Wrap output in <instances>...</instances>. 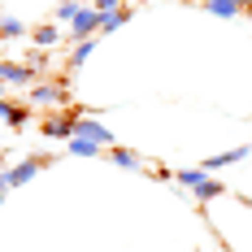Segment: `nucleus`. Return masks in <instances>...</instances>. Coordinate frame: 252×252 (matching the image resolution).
I'll use <instances>...</instances> for the list:
<instances>
[{"label": "nucleus", "instance_id": "nucleus-19", "mask_svg": "<svg viewBox=\"0 0 252 252\" xmlns=\"http://www.w3.org/2000/svg\"><path fill=\"white\" fill-rule=\"evenodd\" d=\"M113 4H118V0H96V9H100V13H113Z\"/></svg>", "mask_w": 252, "mask_h": 252}, {"label": "nucleus", "instance_id": "nucleus-14", "mask_svg": "<svg viewBox=\"0 0 252 252\" xmlns=\"http://www.w3.org/2000/svg\"><path fill=\"white\" fill-rule=\"evenodd\" d=\"M70 152H74V157H104V148L92 144V139H70Z\"/></svg>", "mask_w": 252, "mask_h": 252}, {"label": "nucleus", "instance_id": "nucleus-3", "mask_svg": "<svg viewBox=\"0 0 252 252\" xmlns=\"http://www.w3.org/2000/svg\"><path fill=\"white\" fill-rule=\"evenodd\" d=\"M0 78L9 87H35V70L26 61H0Z\"/></svg>", "mask_w": 252, "mask_h": 252}, {"label": "nucleus", "instance_id": "nucleus-16", "mask_svg": "<svg viewBox=\"0 0 252 252\" xmlns=\"http://www.w3.org/2000/svg\"><path fill=\"white\" fill-rule=\"evenodd\" d=\"M22 35V22L18 18H0V39H18Z\"/></svg>", "mask_w": 252, "mask_h": 252}, {"label": "nucleus", "instance_id": "nucleus-7", "mask_svg": "<svg viewBox=\"0 0 252 252\" xmlns=\"http://www.w3.org/2000/svg\"><path fill=\"white\" fill-rule=\"evenodd\" d=\"M74 118H78V113H65V118H44V135H48V139H74Z\"/></svg>", "mask_w": 252, "mask_h": 252}, {"label": "nucleus", "instance_id": "nucleus-12", "mask_svg": "<svg viewBox=\"0 0 252 252\" xmlns=\"http://www.w3.org/2000/svg\"><path fill=\"white\" fill-rule=\"evenodd\" d=\"M204 9H209V13H218V18H235V13H244L235 0H204Z\"/></svg>", "mask_w": 252, "mask_h": 252}, {"label": "nucleus", "instance_id": "nucleus-17", "mask_svg": "<svg viewBox=\"0 0 252 252\" xmlns=\"http://www.w3.org/2000/svg\"><path fill=\"white\" fill-rule=\"evenodd\" d=\"M4 118H9V126L18 130V126H26V118H31V113H26L22 104H13V109H4Z\"/></svg>", "mask_w": 252, "mask_h": 252}, {"label": "nucleus", "instance_id": "nucleus-15", "mask_svg": "<svg viewBox=\"0 0 252 252\" xmlns=\"http://www.w3.org/2000/svg\"><path fill=\"white\" fill-rule=\"evenodd\" d=\"M92 48H96V39H83V44H74V52H70V70H78V65L92 57Z\"/></svg>", "mask_w": 252, "mask_h": 252}, {"label": "nucleus", "instance_id": "nucleus-21", "mask_svg": "<svg viewBox=\"0 0 252 252\" xmlns=\"http://www.w3.org/2000/svg\"><path fill=\"white\" fill-rule=\"evenodd\" d=\"M235 4H239V9H248V4H252V0H235Z\"/></svg>", "mask_w": 252, "mask_h": 252}, {"label": "nucleus", "instance_id": "nucleus-10", "mask_svg": "<svg viewBox=\"0 0 252 252\" xmlns=\"http://www.w3.org/2000/svg\"><path fill=\"white\" fill-rule=\"evenodd\" d=\"M126 18H130V9H113V13H100V31H104V35H113L118 26H126Z\"/></svg>", "mask_w": 252, "mask_h": 252}, {"label": "nucleus", "instance_id": "nucleus-2", "mask_svg": "<svg viewBox=\"0 0 252 252\" xmlns=\"http://www.w3.org/2000/svg\"><path fill=\"white\" fill-rule=\"evenodd\" d=\"M74 139H92L100 148H113V130L100 126V122H92V118H74Z\"/></svg>", "mask_w": 252, "mask_h": 252}, {"label": "nucleus", "instance_id": "nucleus-11", "mask_svg": "<svg viewBox=\"0 0 252 252\" xmlns=\"http://www.w3.org/2000/svg\"><path fill=\"white\" fill-rule=\"evenodd\" d=\"M248 148H235V152H222V157H209L204 161V170H222V165H235V161H244Z\"/></svg>", "mask_w": 252, "mask_h": 252}, {"label": "nucleus", "instance_id": "nucleus-20", "mask_svg": "<svg viewBox=\"0 0 252 252\" xmlns=\"http://www.w3.org/2000/svg\"><path fill=\"white\" fill-rule=\"evenodd\" d=\"M4 87H9V83H4V78H0V100H4Z\"/></svg>", "mask_w": 252, "mask_h": 252}, {"label": "nucleus", "instance_id": "nucleus-18", "mask_svg": "<svg viewBox=\"0 0 252 252\" xmlns=\"http://www.w3.org/2000/svg\"><path fill=\"white\" fill-rule=\"evenodd\" d=\"M74 13H78L74 0H61V4H57V18H61V22H74Z\"/></svg>", "mask_w": 252, "mask_h": 252}, {"label": "nucleus", "instance_id": "nucleus-22", "mask_svg": "<svg viewBox=\"0 0 252 252\" xmlns=\"http://www.w3.org/2000/svg\"><path fill=\"white\" fill-rule=\"evenodd\" d=\"M4 109H9V104H4V100H0V118H4Z\"/></svg>", "mask_w": 252, "mask_h": 252}, {"label": "nucleus", "instance_id": "nucleus-8", "mask_svg": "<svg viewBox=\"0 0 252 252\" xmlns=\"http://www.w3.org/2000/svg\"><path fill=\"white\" fill-rule=\"evenodd\" d=\"M191 191H196V200H200V204H209V200H218V196H226V187H222V183H218V178H204L200 187H191Z\"/></svg>", "mask_w": 252, "mask_h": 252}, {"label": "nucleus", "instance_id": "nucleus-13", "mask_svg": "<svg viewBox=\"0 0 252 252\" xmlns=\"http://www.w3.org/2000/svg\"><path fill=\"white\" fill-rule=\"evenodd\" d=\"M204 178H209V170H204V165H191V170H178V183H183V187H200Z\"/></svg>", "mask_w": 252, "mask_h": 252}, {"label": "nucleus", "instance_id": "nucleus-4", "mask_svg": "<svg viewBox=\"0 0 252 252\" xmlns=\"http://www.w3.org/2000/svg\"><path fill=\"white\" fill-rule=\"evenodd\" d=\"M70 31H74V35H83V39H96V31H100V9H96V4L78 9L74 22H70Z\"/></svg>", "mask_w": 252, "mask_h": 252}, {"label": "nucleus", "instance_id": "nucleus-1", "mask_svg": "<svg viewBox=\"0 0 252 252\" xmlns=\"http://www.w3.org/2000/svg\"><path fill=\"white\" fill-rule=\"evenodd\" d=\"M48 161H52V157H26L22 165H13V170H0V191H4V187H22V183H31V178L39 174Z\"/></svg>", "mask_w": 252, "mask_h": 252}, {"label": "nucleus", "instance_id": "nucleus-9", "mask_svg": "<svg viewBox=\"0 0 252 252\" xmlns=\"http://www.w3.org/2000/svg\"><path fill=\"white\" fill-rule=\"evenodd\" d=\"M57 39H61V31H57V22H39V26H35V44H39V48H52Z\"/></svg>", "mask_w": 252, "mask_h": 252}, {"label": "nucleus", "instance_id": "nucleus-6", "mask_svg": "<svg viewBox=\"0 0 252 252\" xmlns=\"http://www.w3.org/2000/svg\"><path fill=\"white\" fill-rule=\"evenodd\" d=\"M104 157H109L113 165H122V170H148V161H144L139 152H130V148H118V144H113V148H104Z\"/></svg>", "mask_w": 252, "mask_h": 252}, {"label": "nucleus", "instance_id": "nucleus-5", "mask_svg": "<svg viewBox=\"0 0 252 252\" xmlns=\"http://www.w3.org/2000/svg\"><path fill=\"white\" fill-rule=\"evenodd\" d=\"M31 104L57 109V104H65V87H57V83H35V87H31Z\"/></svg>", "mask_w": 252, "mask_h": 252}, {"label": "nucleus", "instance_id": "nucleus-23", "mask_svg": "<svg viewBox=\"0 0 252 252\" xmlns=\"http://www.w3.org/2000/svg\"><path fill=\"white\" fill-rule=\"evenodd\" d=\"M244 13H248V18H252V4H248V9H244Z\"/></svg>", "mask_w": 252, "mask_h": 252}]
</instances>
